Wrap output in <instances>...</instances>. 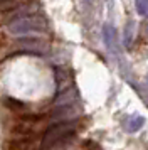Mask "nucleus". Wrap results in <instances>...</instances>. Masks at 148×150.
Wrapping results in <instances>:
<instances>
[{
    "instance_id": "nucleus-1",
    "label": "nucleus",
    "mask_w": 148,
    "mask_h": 150,
    "mask_svg": "<svg viewBox=\"0 0 148 150\" xmlns=\"http://www.w3.org/2000/svg\"><path fill=\"white\" fill-rule=\"evenodd\" d=\"M49 22L42 14L25 15L7 24V32L10 35H19V37H35L40 34H49Z\"/></svg>"
},
{
    "instance_id": "nucleus-2",
    "label": "nucleus",
    "mask_w": 148,
    "mask_h": 150,
    "mask_svg": "<svg viewBox=\"0 0 148 150\" xmlns=\"http://www.w3.org/2000/svg\"><path fill=\"white\" fill-rule=\"evenodd\" d=\"M76 132V122H64L49 125V128L44 132L40 138V150H49L56 147L57 143L64 142L67 137H71Z\"/></svg>"
},
{
    "instance_id": "nucleus-3",
    "label": "nucleus",
    "mask_w": 148,
    "mask_h": 150,
    "mask_svg": "<svg viewBox=\"0 0 148 150\" xmlns=\"http://www.w3.org/2000/svg\"><path fill=\"white\" fill-rule=\"evenodd\" d=\"M15 47L20 52H35V54H44L49 51V42L46 39L39 37H20L15 42Z\"/></svg>"
},
{
    "instance_id": "nucleus-4",
    "label": "nucleus",
    "mask_w": 148,
    "mask_h": 150,
    "mask_svg": "<svg viewBox=\"0 0 148 150\" xmlns=\"http://www.w3.org/2000/svg\"><path fill=\"white\" fill-rule=\"evenodd\" d=\"M40 138H25V140H17V142H4V150H40Z\"/></svg>"
},
{
    "instance_id": "nucleus-5",
    "label": "nucleus",
    "mask_w": 148,
    "mask_h": 150,
    "mask_svg": "<svg viewBox=\"0 0 148 150\" xmlns=\"http://www.w3.org/2000/svg\"><path fill=\"white\" fill-rule=\"evenodd\" d=\"M103 37H104V42L109 51H116V44H118V35H116V29L113 25L106 24L103 27Z\"/></svg>"
},
{
    "instance_id": "nucleus-6",
    "label": "nucleus",
    "mask_w": 148,
    "mask_h": 150,
    "mask_svg": "<svg viewBox=\"0 0 148 150\" xmlns=\"http://www.w3.org/2000/svg\"><path fill=\"white\" fill-rule=\"evenodd\" d=\"M145 125V118L140 115H131L126 118V122H125V128L128 130V132H138V130L141 128Z\"/></svg>"
},
{
    "instance_id": "nucleus-7",
    "label": "nucleus",
    "mask_w": 148,
    "mask_h": 150,
    "mask_svg": "<svg viewBox=\"0 0 148 150\" xmlns=\"http://www.w3.org/2000/svg\"><path fill=\"white\" fill-rule=\"evenodd\" d=\"M135 7L141 17H148V0H135Z\"/></svg>"
},
{
    "instance_id": "nucleus-8",
    "label": "nucleus",
    "mask_w": 148,
    "mask_h": 150,
    "mask_svg": "<svg viewBox=\"0 0 148 150\" xmlns=\"http://www.w3.org/2000/svg\"><path fill=\"white\" fill-rule=\"evenodd\" d=\"M10 51H12L10 47H7V46H2V47H0V61H4L7 56L10 54Z\"/></svg>"
}]
</instances>
